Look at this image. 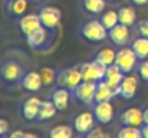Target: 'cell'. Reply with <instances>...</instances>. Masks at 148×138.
Returning a JSON list of instances; mask_svg holds the SVG:
<instances>
[{"mask_svg": "<svg viewBox=\"0 0 148 138\" xmlns=\"http://www.w3.org/2000/svg\"><path fill=\"white\" fill-rule=\"evenodd\" d=\"M72 93L69 89L63 88V87H56L52 95H50V101L55 104V106L58 108V111H65L69 106V99H71Z\"/></svg>", "mask_w": 148, "mask_h": 138, "instance_id": "obj_17", "label": "cell"}, {"mask_svg": "<svg viewBox=\"0 0 148 138\" xmlns=\"http://www.w3.org/2000/svg\"><path fill=\"white\" fill-rule=\"evenodd\" d=\"M138 60L140 59L131 46H122L116 50L115 65H118L124 73H131L132 71H135L138 66Z\"/></svg>", "mask_w": 148, "mask_h": 138, "instance_id": "obj_4", "label": "cell"}, {"mask_svg": "<svg viewBox=\"0 0 148 138\" xmlns=\"http://www.w3.org/2000/svg\"><path fill=\"white\" fill-rule=\"evenodd\" d=\"M124 76H125V73L121 71V68L118 66V65H111V66H108L106 68V72H105V76H103V81L115 91L119 85H121V82H122V79H124ZM115 95V93H114Z\"/></svg>", "mask_w": 148, "mask_h": 138, "instance_id": "obj_18", "label": "cell"}, {"mask_svg": "<svg viewBox=\"0 0 148 138\" xmlns=\"http://www.w3.org/2000/svg\"><path fill=\"white\" fill-rule=\"evenodd\" d=\"M9 1H12V0H4V4H6V3H9Z\"/></svg>", "mask_w": 148, "mask_h": 138, "instance_id": "obj_38", "label": "cell"}, {"mask_svg": "<svg viewBox=\"0 0 148 138\" xmlns=\"http://www.w3.org/2000/svg\"><path fill=\"white\" fill-rule=\"evenodd\" d=\"M134 4H137V6H145L148 4V0H131Z\"/></svg>", "mask_w": 148, "mask_h": 138, "instance_id": "obj_36", "label": "cell"}, {"mask_svg": "<svg viewBox=\"0 0 148 138\" xmlns=\"http://www.w3.org/2000/svg\"><path fill=\"white\" fill-rule=\"evenodd\" d=\"M115 58H116V52H115L114 49H111V47H103V49H101L98 53L95 55L94 60H97L99 65L108 68V66H111V65L115 63Z\"/></svg>", "mask_w": 148, "mask_h": 138, "instance_id": "obj_22", "label": "cell"}, {"mask_svg": "<svg viewBox=\"0 0 148 138\" xmlns=\"http://www.w3.org/2000/svg\"><path fill=\"white\" fill-rule=\"evenodd\" d=\"M141 133H143V138H148V124L144 122L141 125Z\"/></svg>", "mask_w": 148, "mask_h": 138, "instance_id": "obj_35", "label": "cell"}, {"mask_svg": "<svg viewBox=\"0 0 148 138\" xmlns=\"http://www.w3.org/2000/svg\"><path fill=\"white\" fill-rule=\"evenodd\" d=\"M81 35L88 42L99 43L108 38V29L101 23V20L92 19V20L84 22V25L81 26Z\"/></svg>", "mask_w": 148, "mask_h": 138, "instance_id": "obj_3", "label": "cell"}, {"mask_svg": "<svg viewBox=\"0 0 148 138\" xmlns=\"http://www.w3.org/2000/svg\"><path fill=\"white\" fill-rule=\"evenodd\" d=\"M26 73L25 66L14 59H0V85L6 88H14L22 85Z\"/></svg>", "mask_w": 148, "mask_h": 138, "instance_id": "obj_1", "label": "cell"}, {"mask_svg": "<svg viewBox=\"0 0 148 138\" xmlns=\"http://www.w3.org/2000/svg\"><path fill=\"white\" fill-rule=\"evenodd\" d=\"M39 72H40V76H42V81H43V87H53V85H56V69L42 68Z\"/></svg>", "mask_w": 148, "mask_h": 138, "instance_id": "obj_29", "label": "cell"}, {"mask_svg": "<svg viewBox=\"0 0 148 138\" xmlns=\"http://www.w3.org/2000/svg\"><path fill=\"white\" fill-rule=\"evenodd\" d=\"M137 72H138V76L144 81H148V59H144L138 63L137 66Z\"/></svg>", "mask_w": 148, "mask_h": 138, "instance_id": "obj_31", "label": "cell"}, {"mask_svg": "<svg viewBox=\"0 0 148 138\" xmlns=\"http://www.w3.org/2000/svg\"><path fill=\"white\" fill-rule=\"evenodd\" d=\"M40 102L42 101L38 96H30V98L25 99L22 102V105H20V115H22V118L25 121H27V122H36Z\"/></svg>", "mask_w": 148, "mask_h": 138, "instance_id": "obj_12", "label": "cell"}, {"mask_svg": "<svg viewBox=\"0 0 148 138\" xmlns=\"http://www.w3.org/2000/svg\"><path fill=\"white\" fill-rule=\"evenodd\" d=\"M108 39L115 43L118 46H125L130 39H131V32H130V27L122 25V23H118L115 25L112 29L108 30Z\"/></svg>", "mask_w": 148, "mask_h": 138, "instance_id": "obj_13", "label": "cell"}, {"mask_svg": "<svg viewBox=\"0 0 148 138\" xmlns=\"http://www.w3.org/2000/svg\"><path fill=\"white\" fill-rule=\"evenodd\" d=\"M114 89L103 81L101 79L97 82V88H95V102H105V101H111L114 98Z\"/></svg>", "mask_w": 148, "mask_h": 138, "instance_id": "obj_20", "label": "cell"}, {"mask_svg": "<svg viewBox=\"0 0 148 138\" xmlns=\"http://www.w3.org/2000/svg\"><path fill=\"white\" fill-rule=\"evenodd\" d=\"M82 6L89 13L99 14L105 9V0H82Z\"/></svg>", "mask_w": 148, "mask_h": 138, "instance_id": "obj_27", "label": "cell"}, {"mask_svg": "<svg viewBox=\"0 0 148 138\" xmlns=\"http://www.w3.org/2000/svg\"><path fill=\"white\" fill-rule=\"evenodd\" d=\"M38 1H39V0H38Z\"/></svg>", "mask_w": 148, "mask_h": 138, "instance_id": "obj_40", "label": "cell"}, {"mask_svg": "<svg viewBox=\"0 0 148 138\" xmlns=\"http://www.w3.org/2000/svg\"><path fill=\"white\" fill-rule=\"evenodd\" d=\"M121 125H131V127H141L144 124V112L138 108H130L121 112L119 115Z\"/></svg>", "mask_w": 148, "mask_h": 138, "instance_id": "obj_15", "label": "cell"}, {"mask_svg": "<svg viewBox=\"0 0 148 138\" xmlns=\"http://www.w3.org/2000/svg\"><path fill=\"white\" fill-rule=\"evenodd\" d=\"M9 135V124L4 119H0V137H7Z\"/></svg>", "mask_w": 148, "mask_h": 138, "instance_id": "obj_34", "label": "cell"}, {"mask_svg": "<svg viewBox=\"0 0 148 138\" xmlns=\"http://www.w3.org/2000/svg\"><path fill=\"white\" fill-rule=\"evenodd\" d=\"M106 134L102 131V128H94L92 131H89L86 134V138H105Z\"/></svg>", "mask_w": 148, "mask_h": 138, "instance_id": "obj_33", "label": "cell"}, {"mask_svg": "<svg viewBox=\"0 0 148 138\" xmlns=\"http://www.w3.org/2000/svg\"><path fill=\"white\" fill-rule=\"evenodd\" d=\"M81 71H82L84 81L98 82L101 79H103L105 72H106V66H102L97 60H92V62H86V63L81 65Z\"/></svg>", "mask_w": 148, "mask_h": 138, "instance_id": "obj_11", "label": "cell"}, {"mask_svg": "<svg viewBox=\"0 0 148 138\" xmlns=\"http://www.w3.org/2000/svg\"><path fill=\"white\" fill-rule=\"evenodd\" d=\"M39 17H40V22L42 25L49 29V30H55L59 25H60V20H62V12L55 7V6H45L39 10Z\"/></svg>", "mask_w": 148, "mask_h": 138, "instance_id": "obj_8", "label": "cell"}, {"mask_svg": "<svg viewBox=\"0 0 148 138\" xmlns=\"http://www.w3.org/2000/svg\"><path fill=\"white\" fill-rule=\"evenodd\" d=\"M143 112H144V122H147L148 124V108H145Z\"/></svg>", "mask_w": 148, "mask_h": 138, "instance_id": "obj_37", "label": "cell"}, {"mask_svg": "<svg viewBox=\"0 0 148 138\" xmlns=\"http://www.w3.org/2000/svg\"><path fill=\"white\" fill-rule=\"evenodd\" d=\"M58 112V108L55 106V104L52 101H42L40 106H39V112H38V118L36 122H46L52 119Z\"/></svg>", "mask_w": 148, "mask_h": 138, "instance_id": "obj_19", "label": "cell"}, {"mask_svg": "<svg viewBox=\"0 0 148 138\" xmlns=\"http://www.w3.org/2000/svg\"><path fill=\"white\" fill-rule=\"evenodd\" d=\"M118 19H119V23H122L128 27H134V25L137 23V13L132 7L122 6L118 9Z\"/></svg>", "mask_w": 148, "mask_h": 138, "instance_id": "obj_21", "label": "cell"}, {"mask_svg": "<svg viewBox=\"0 0 148 138\" xmlns=\"http://www.w3.org/2000/svg\"><path fill=\"white\" fill-rule=\"evenodd\" d=\"M138 89V76L137 75H131V73H125L121 85L114 91L115 96L124 98V99H131L135 96Z\"/></svg>", "mask_w": 148, "mask_h": 138, "instance_id": "obj_9", "label": "cell"}, {"mask_svg": "<svg viewBox=\"0 0 148 138\" xmlns=\"http://www.w3.org/2000/svg\"><path fill=\"white\" fill-rule=\"evenodd\" d=\"M7 137L10 138H36L35 134H29V133H23V131H13V133H9Z\"/></svg>", "mask_w": 148, "mask_h": 138, "instance_id": "obj_32", "label": "cell"}, {"mask_svg": "<svg viewBox=\"0 0 148 138\" xmlns=\"http://www.w3.org/2000/svg\"><path fill=\"white\" fill-rule=\"evenodd\" d=\"M131 47H132V50L135 52V55L138 56L140 60H144L148 58V38L137 36L131 42Z\"/></svg>", "mask_w": 148, "mask_h": 138, "instance_id": "obj_23", "label": "cell"}, {"mask_svg": "<svg viewBox=\"0 0 148 138\" xmlns=\"http://www.w3.org/2000/svg\"><path fill=\"white\" fill-rule=\"evenodd\" d=\"M95 88H97V82L82 81L71 93H72V98L79 101L81 104L92 105L95 104Z\"/></svg>", "mask_w": 148, "mask_h": 138, "instance_id": "obj_5", "label": "cell"}, {"mask_svg": "<svg viewBox=\"0 0 148 138\" xmlns=\"http://www.w3.org/2000/svg\"><path fill=\"white\" fill-rule=\"evenodd\" d=\"M17 26H19L20 32L23 33V36L27 38V36H30L32 33H35L38 29H40L43 25H42V22H40L39 14L30 13V14H23V16L17 20Z\"/></svg>", "mask_w": 148, "mask_h": 138, "instance_id": "obj_10", "label": "cell"}, {"mask_svg": "<svg viewBox=\"0 0 148 138\" xmlns=\"http://www.w3.org/2000/svg\"><path fill=\"white\" fill-rule=\"evenodd\" d=\"M53 35H55V30H49L45 26H42L35 33H32L30 36H27L26 38V42L29 43V46H32L33 49L42 50V49H46V47H49L52 45Z\"/></svg>", "mask_w": 148, "mask_h": 138, "instance_id": "obj_6", "label": "cell"}, {"mask_svg": "<svg viewBox=\"0 0 148 138\" xmlns=\"http://www.w3.org/2000/svg\"><path fill=\"white\" fill-rule=\"evenodd\" d=\"M108 1H116V0H108Z\"/></svg>", "mask_w": 148, "mask_h": 138, "instance_id": "obj_39", "label": "cell"}, {"mask_svg": "<svg viewBox=\"0 0 148 138\" xmlns=\"http://www.w3.org/2000/svg\"><path fill=\"white\" fill-rule=\"evenodd\" d=\"M95 121L97 119L94 112H81L73 118L72 127L76 134H79L81 137H86V134L95 128Z\"/></svg>", "mask_w": 148, "mask_h": 138, "instance_id": "obj_7", "label": "cell"}, {"mask_svg": "<svg viewBox=\"0 0 148 138\" xmlns=\"http://www.w3.org/2000/svg\"><path fill=\"white\" fill-rule=\"evenodd\" d=\"M6 9L9 12V16H12L13 19L22 17L27 9V0H12L6 3Z\"/></svg>", "mask_w": 148, "mask_h": 138, "instance_id": "obj_24", "label": "cell"}, {"mask_svg": "<svg viewBox=\"0 0 148 138\" xmlns=\"http://www.w3.org/2000/svg\"><path fill=\"white\" fill-rule=\"evenodd\" d=\"M20 87L27 92L40 91L43 88V81H42L40 72H36V71L26 72L25 76H23V81H22V85Z\"/></svg>", "mask_w": 148, "mask_h": 138, "instance_id": "obj_16", "label": "cell"}, {"mask_svg": "<svg viewBox=\"0 0 148 138\" xmlns=\"http://www.w3.org/2000/svg\"><path fill=\"white\" fill-rule=\"evenodd\" d=\"M73 131L69 125H59L55 127L53 130L49 131V137L50 138H71L73 135Z\"/></svg>", "mask_w": 148, "mask_h": 138, "instance_id": "obj_28", "label": "cell"}, {"mask_svg": "<svg viewBox=\"0 0 148 138\" xmlns=\"http://www.w3.org/2000/svg\"><path fill=\"white\" fill-rule=\"evenodd\" d=\"M134 30H135L137 36H144V38H148V19L138 20V22L134 25Z\"/></svg>", "mask_w": 148, "mask_h": 138, "instance_id": "obj_30", "label": "cell"}, {"mask_svg": "<svg viewBox=\"0 0 148 138\" xmlns=\"http://www.w3.org/2000/svg\"><path fill=\"white\" fill-rule=\"evenodd\" d=\"M99 20H101V23L109 30V29H112L115 25H118L119 23V19H118V12H115V10H108V12H103L102 14H101V17H99Z\"/></svg>", "mask_w": 148, "mask_h": 138, "instance_id": "obj_25", "label": "cell"}, {"mask_svg": "<svg viewBox=\"0 0 148 138\" xmlns=\"http://www.w3.org/2000/svg\"><path fill=\"white\" fill-rule=\"evenodd\" d=\"M94 115L99 124H108L114 118V106L111 101L105 102H95L94 105Z\"/></svg>", "mask_w": 148, "mask_h": 138, "instance_id": "obj_14", "label": "cell"}, {"mask_svg": "<svg viewBox=\"0 0 148 138\" xmlns=\"http://www.w3.org/2000/svg\"><path fill=\"white\" fill-rule=\"evenodd\" d=\"M82 81L84 78H82L81 65L56 69V87H63L72 92Z\"/></svg>", "mask_w": 148, "mask_h": 138, "instance_id": "obj_2", "label": "cell"}, {"mask_svg": "<svg viewBox=\"0 0 148 138\" xmlns=\"http://www.w3.org/2000/svg\"><path fill=\"white\" fill-rule=\"evenodd\" d=\"M118 138H141L143 133L140 127H131V125H122L121 130L116 133Z\"/></svg>", "mask_w": 148, "mask_h": 138, "instance_id": "obj_26", "label": "cell"}]
</instances>
